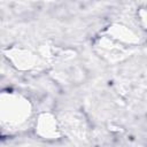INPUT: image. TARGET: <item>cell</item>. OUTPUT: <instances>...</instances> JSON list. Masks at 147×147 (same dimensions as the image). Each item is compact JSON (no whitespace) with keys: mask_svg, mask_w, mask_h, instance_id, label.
<instances>
[{"mask_svg":"<svg viewBox=\"0 0 147 147\" xmlns=\"http://www.w3.org/2000/svg\"><path fill=\"white\" fill-rule=\"evenodd\" d=\"M33 107L28 96L14 90H0V137L20 136L33 125Z\"/></svg>","mask_w":147,"mask_h":147,"instance_id":"cell-1","label":"cell"},{"mask_svg":"<svg viewBox=\"0 0 147 147\" xmlns=\"http://www.w3.org/2000/svg\"><path fill=\"white\" fill-rule=\"evenodd\" d=\"M36 132L44 139H57L60 137V129L56 118L51 114H41L34 118Z\"/></svg>","mask_w":147,"mask_h":147,"instance_id":"cell-2","label":"cell"}]
</instances>
